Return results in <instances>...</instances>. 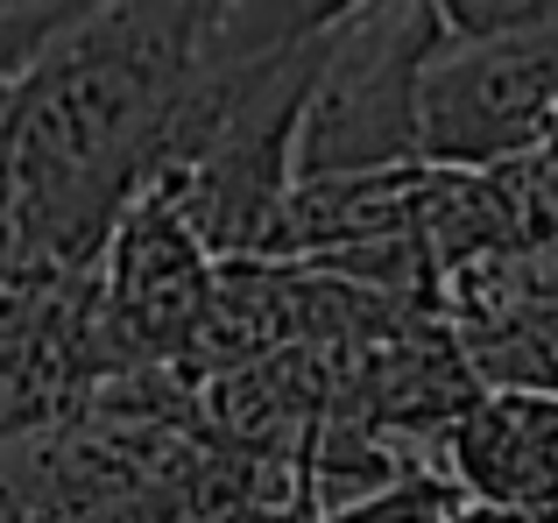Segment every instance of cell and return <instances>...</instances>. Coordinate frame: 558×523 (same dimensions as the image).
Wrapping results in <instances>:
<instances>
[{
  "mask_svg": "<svg viewBox=\"0 0 558 523\" xmlns=\"http://www.w3.org/2000/svg\"><path fill=\"white\" fill-rule=\"evenodd\" d=\"M205 42L213 8H78L22 78L0 85L8 262L107 269L121 220L170 170Z\"/></svg>",
  "mask_w": 558,
  "mask_h": 523,
  "instance_id": "6da1fadb",
  "label": "cell"
},
{
  "mask_svg": "<svg viewBox=\"0 0 558 523\" xmlns=\"http://www.w3.org/2000/svg\"><path fill=\"white\" fill-rule=\"evenodd\" d=\"M452 28L438 0H396V8H347L332 57L318 71L312 113L298 142V192L304 184L389 178L424 163V85Z\"/></svg>",
  "mask_w": 558,
  "mask_h": 523,
  "instance_id": "7a4b0ae2",
  "label": "cell"
},
{
  "mask_svg": "<svg viewBox=\"0 0 558 523\" xmlns=\"http://www.w3.org/2000/svg\"><path fill=\"white\" fill-rule=\"evenodd\" d=\"M452 523H558V510H502V502H460Z\"/></svg>",
  "mask_w": 558,
  "mask_h": 523,
  "instance_id": "5b68a950",
  "label": "cell"
},
{
  "mask_svg": "<svg viewBox=\"0 0 558 523\" xmlns=\"http://www.w3.org/2000/svg\"><path fill=\"white\" fill-rule=\"evenodd\" d=\"M558 127V0L545 22L495 42H452L424 85V163L509 170Z\"/></svg>",
  "mask_w": 558,
  "mask_h": 523,
  "instance_id": "3957f363",
  "label": "cell"
},
{
  "mask_svg": "<svg viewBox=\"0 0 558 523\" xmlns=\"http://www.w3.org/2000/svg\"><path fill=\"white\" fill-rule=\"evenodd\" d=\"M438 467L466 502L558 510V397L545 389H481L474 411L438 439Z\"/></svg>",
  "mask_w": 558,
  "mask_h": 523,
  "instance_id": "277c9868",
  "label": "cell"
}]
</instances>
